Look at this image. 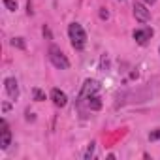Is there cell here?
Wrapping results in <instances>:
<instances>
[{
	"mask_svg": "<svg viewBox=\"0 0 160 160\" xmlns=\"http://www.w3.org/2000/svg\"><path fill=\"white\" fill-rule=\"evenodd\" d=\"M68 36H70V42H72L73 49H77V51L85 49V45H87V32L79 23H72L68 27Z\"/></svg>",
	"mask_w": 160,
	"mask_h": 160,
	"instance_id": "obj_1",
	"label": "cell"
},
{
	"mask_svg": "<svg viewBox=\"0 0 160 160\" xmlns=\"http://www.w3.org/2000/svg\"><path fill=\"white\" fill-rule=\"evenodd\" d=\"M49 60L53 62L55 68H60V70H68L70 68V60L60 51V47H57V45H51L49 47Z\"/></svg>",
	"mask_w": 160,
	"mask_h": 160,
	"instance_id": "obj_2",
	"label": "cell"
},
{
	"mask_svg": "<svg viewBox=\"0 0 160 160\" xmlns=\"http://www.w3.org/2000/svg\"><path fill=\"white\" fill-rule=\"evenodd\" d=\"M98 92H100V83L94 81V79H87L83 83L81 92H79V102H83V100H87V98H91V96H94Z\"/></svg>",
	"mask_w": 160,
	"mask_h": 160,
	"instance_id": "obj_3",
	"label": "cell"
},
{
	"mask_svg": "<svg viewBox=\"0 0 160 160\" xmlns=\"http://www.w3.org/2000/svg\"><path fill=\"white\" fill-rule=\"evenodd\" d=\"M132 10H134L136 21H139V23H149V21H151V12H149L141 2H136V4L132 6Z\"/></svg>",
	"mask_w": 160,
	"mask_h": 160,
	"instance_id": "obj_4",
	"label": "cell"
},
{
	"mask_svg": "<svg viewBox=\"0 0 160 160\" xmlns=\"http://www.w3.org/2000/svg\"><path fill=\"white\" fill-rule=\"evenodd\" d=\"M4 87H6L8 96H10L12 100H17V96H19V85H17V79H15V77H6Z\"/></svg>",
	"mask_w": 160,
	"mask_h": 160,
	"instance_id": "obj_5",
	"label": "cell"
},
{
	"mask_svg": "<svg viewBox=\"0 0 160 160\" xmlns=\"http://www.w3.org/2000/svg\"><path fill=\"white\" fill-rule=\"evenodd\" d=\"M152 34H154L152 28H139V30H134L132 36H134V40H136L139 45H145V43L152 38Z\"/></svg>",
	"mask_w": 160,
	"mask_h": 160,
	"instance_id": "obj_6",
	"label": "cell"
},
{
	"mask_svg": "<svg viewBox=\"0 0 160 160\" xmlns=\"http://www.w3.org/2000/svg\"><path fill=\"white\" fill-rule=\"evenodd\" d=\"M10 143H12V132L8 128V122L2 121V130H0V149L6 151L10 147Z\"/></svg>",
	"mask_w": 160,
	"mask_h": 160,
	"instance_id": "obj_7",
	"label": "cell"
},
{
	"mask_svg": "<svg viewBox=\"0 0 160 160\" xmlns=\"http://www.w3.org/2000/svg\"><path fill=\"white\" fill-rule=\"evenodd\" d=\"M51 100H53V104H55L57 108H64V106L68 104V96H66V92H62L60 89H53V91H51Z\"/></svg>",
	"mask_w": 160,
	"mask_h": 160,
	"instance_id": "obj_8",
	"label": "cell"
},
{
	"mask_svg": "<svg viewBox=\"0 0 160 160\" xmlns=\"http://www.w3.org/2000/svg\"><path fill=\"white\" fill-rule=\"evenodd\" d=\"M83 102H87V108H89V109H92V111L102 109V100H100V96H98V94H94V96H91V98H87V100H83Z\"/></svg>",
	"mask_w": 160,
	"mask_h": 160,
	"instance_id": "obj_9",
	"label": "cell"
},
{
	"mask_svg": "<svg viewBox=\"0 0 160 160\" xmlns=\"http://www.w3.org/2000/svg\"><path fill=\"white\" fill-rule=\"evenodd\" d=\"M32 94H34V100H36V102L45 100V92H43V91H40V89H34V91H32Z\"/></svg>",
	"mask_w": 160,
	"mask_h": 160,
	"instance_id": "obj_10",
	"label": "cell"
},
{
	"mask_svg": "<svg viewBox=\"0 0 160 160\" xmlns=\"http://www.w3.org/2000/svg\"><path fill=\"white\" fill-rule=\"evenodd\" d=\"M4 6H6L10 12H15V10H17V0H4Z\"/></svg>",
	"mask_w": 160,
	"mask_h": 160,
	"instance_id": "obj_11",
	"label": "cell"
},
{
	"mask_svg": "<svg viewBox=\"0 0 160 160\" xmlns=\"http://www.w3.org/2000/svg\"><path fill=\"white\" fill-rule=\"evenodd\" d=\"M12 45H13V47H19V49H25V47H27V43L23 42V38H13V40H12Z\"/></svg>",
	"mask_w": 160,
	"mask_h": 160,
	"instance_id": "obj_12",
	"label": "cell"
},
{
	"mask_svg": "<svg viewBox=\"0 0 160 160\" xmlns=\"http://www.w3.org/2000/svg\"><path fill=\"white\" fill-rule=\"evenodd\" d=\"M149 139H151V141H156V139H160V128H158V130H152V132L149 134Z\"/></svg>",
	"mask_w": 160,
	"mask_h": 160,
	"instance_id": "obj_13",
	"label": "cell"
},
{
	"mask_svg": "<svg viewBox=\"0 0 160 160\" xmlns=\"http://www.w3.org/2000/svg\"><path fill=\"white\" fill-rule=\"evenodd\" d=\"M92 152H94V141H92V143H91V145L87 147V152H85V158L89 160V158L92 156Z\"/></svg>",
	"mask_w": 160,
	"mask_h": 160,
	"instance_id": "obj_14",
	"label": "cell"
},
{
	"mask_svg": "<svg viewBox=\"0 0 160 160\" xmlns=\"http://www.w3.org/2000/svg\"><path fill=\"white\" fill-rule=\"evenodd\" d=\"M100 17H102V19H108V17H109V13H108L106 10H102V12H100Z\"/></svg>",
	"mask_w": 160,
	"mask_h": 160,
	"instance_id": "obj_15",
	"label": "cell"
},
{
	"mask_svg": "<svg viewBox=\"0 0 160 160\" xmlns=\"http://www.w3.org/2000/svg\"><path fill=\"white\" fill-rule=\"evenodd\" d=\"M43 36H47V38H51V32H49V28H47V27H43Z\"/></svg>",
	"mask_w": 160,
	"mask_h": 160,
	"instance_id": "obj_16",
	"label": "cell"
},
{
	"mask_svg": "<svg viewBox=\"0 0 160 160\" xmlns=\"http://www.w3.org/2000/svg\"><path fill=\"white\" fill-rule=\"evenodd\" d=\"M27 13H28V15H30V13H32V4H30V2H28V4H27Z\"/></svg>",
	"mask_w": 160,
	"mask_h": 160,
	"instance_id": "obj_17",
	"label": "cell"
},
{
	"mask_svg": "<svg viewBox=\"0 0 160 160\" xmlns=\"http://www.w3.org/2000/svg\"><path fill=\"white\" fill-rule=\"evenodd\" d=\"M143 2H145V4H154L156 0H143Z\"/></svg>",
	"mask_w": 160,
	"mask_h": 160,
	"instance_id": "obj_18",
	"label": "cell"
}]
</instances>
